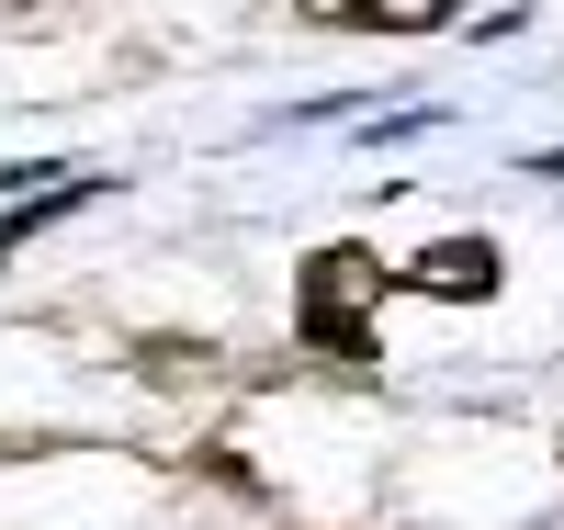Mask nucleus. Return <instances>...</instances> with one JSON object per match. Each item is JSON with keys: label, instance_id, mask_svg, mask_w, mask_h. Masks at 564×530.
I'll return each instance as SVG.
<instances>
[{"label": "nucleus", "instance_id": "f257e3e1", "mask_svg": "<svg viewBox=\"0 0 564 530\" xmlns=\"http://www.w3.org/2000/svg\"><path fill=\"white\" fill-rule=\"evenodd\" d=\"M384 294H395V260L372 237H316L294 260V350L327 372H372L384 361Z\"/></svg>", "mask_w": 564, "mask_h": 530}, {"label": "nucleus", "instance_id": "f03ea898", "mask_svg": "<svg viewBox=\"0 0 564 530\" xmlns=\"http://www.w3.org/2000/svg\"><path fill=\"white\" fill-rule=\"evenodd\" d=\"M497 282H508V249L475 226H452V237L395 260V294H417V305H497Z\"/></svg>", "mask_w": 564, "mask_h": 530}, {"label": "nucleus", "instance_id": "7ed1b4c3", "mask_svg": "<svg viewBox=\"0 0 564 530\" xmlns=\"http://www.w3.org/2000/svg\"><path fill=\"white\" fill-rule=\"evenodd\" d=\"M475 0H294V23L316 34H384V45H417V34H452Z\"/></svg>", "mask_w": 564, "mask_h": 530}, {"label": "nucleus", "instance_id": "20e7f679", "mask_svg": "<svg viewBox=\"0 0 564 530\" xmlns=\"http://www.w3.org/2000/svg\"><path fill=\"white\" fill-rule=\"evenodd\" d=\"M90 192H102V170H68V181H45L34 204H12V215H0V271H12V249H23V237H45V226H68V215L90 204Z\"/></svg>", "mask_w": 564, "mask_h": 530}, {"label": "nucleus", "instance_id": "39448f33", "mask_svg": "<svg viewBox=\"0 0 564 530\" xmlns=\"http://www.w3.org/2000/svg\"><path fill=\"white\" fill-rule=\"evenodd\" d=\"M226 350L215 339H135V383H159V396H181V383H215Z\"/></svg>", "mask_w": 564, "mask_h": 530}, {"label": "nucleus", "instance_id": "423d86ee", "mask_svg": "<svg viewBox=\"0 0 564 530\" xmlns=\"http://www.w3.org/2000/svg\"><path fill=\"white\" fill-rule=\"evenodd\" d=\"M553 463H564V452H553Z\"/></svg>", "mask_w": 564, "mask_h": 530}]
</instances>
